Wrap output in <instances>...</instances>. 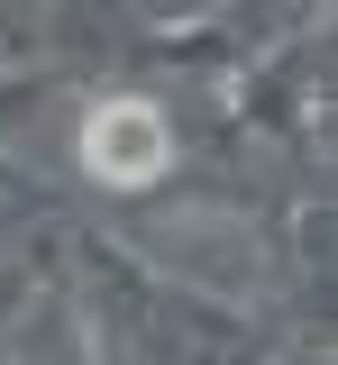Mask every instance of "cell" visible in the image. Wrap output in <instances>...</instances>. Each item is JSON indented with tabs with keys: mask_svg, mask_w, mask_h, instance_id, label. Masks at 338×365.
<instances>
[{
	"mask_svg": "<svg viewBox=\"0 0 338 365\" xmlns=\"http://www.w3.org/2000/svg\"><path fill=\"white\" fill-rule=\"evenodd\" d=\"M83 165L101 182H119V192H138L174 165V128H165V110L155 101H101L92 119H83Z\"/></svg>",
	"mask_w": 338,
	"mask_h": 365,
	"instance_id": "1",
	"label": "cell"
}]
</instances>
